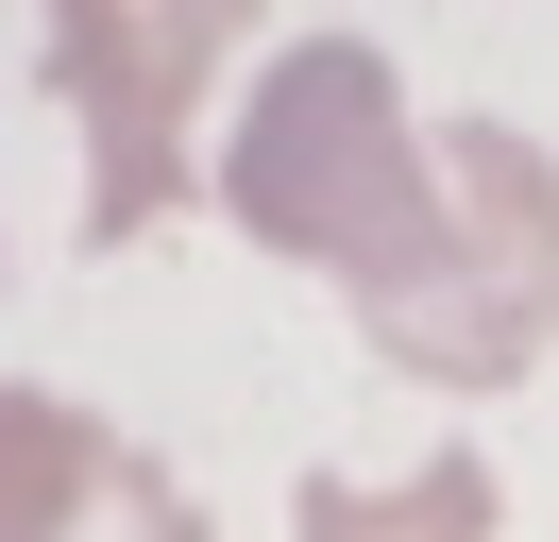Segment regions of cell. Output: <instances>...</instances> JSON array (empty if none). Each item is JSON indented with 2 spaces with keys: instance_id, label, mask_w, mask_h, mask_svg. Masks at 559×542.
Segmentation results:
<instances>
[{
  "instance_id": "obj_3",
  "label": "cell",
  "mask_w": 559,
  "mask_h": 542,
  "mask_svg": "<svg viewBox=\"0 0 559 542\" xmlns=\"http://www.w3.org/2000/svg\"><path fill=\"white\" fill-rule=\"evenodd\" d=\"M0 542H204L153 440H119L69 390H0Z\"/></svg>"
},
{
  "instance_id": "obj_2",
  "label": "cell",
  "mask_w": 559,
  "mask_h": 542,
  "mask_svg": "<svg viewBox=\"0 0 559 542\" xmlns=\"http://www.w3.org/2000/svg\"><path fill=\"white\" fill-rule=\"evenodd\" d=\"M35 68L85 119V255H119L187 203V102L238 68V17H204V0H51Z\"/></svg>"
},
{
  "instance_id": "obj_1",
  "label": "cell",
  "mask_w": 559,
  "mask_h": 542,
  "mask_svg": "<svg viewBox=\"0 0 559 542\" xmlns=\"http://www.w3.org/2000/svg\"><path fill=\"white\" fill-rule=\"evenodd\" d=\"M221 203L272 255L340 271L356 339L424 390H525L559 339V153L525 119H441V187H424V119L373 34H288L254 68Z\"/></svg>"
},
{
  "instance_id": "obj_4",
  "label": "cell",
  "mask_w": 559,
  "mask_h": 542,
  "mask_svg": "<svg viewBox=\"0 0 559 542\" xmlns=\"http://www.w3.org/2000/svg\"><path fill=\"white\" fill-rule=\"evenodd\" d=\"M288 542H491V458H475V440H441V458L390 474V492L306 474V492H288Z\"/></svg>"
}]
</instances>
